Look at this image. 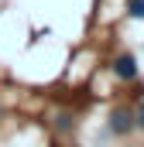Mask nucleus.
<instances>
[{"instance_id": "nucleus-1", "label": "nucleus", "mask_w": 144, "mask_h": 147, "mask_svg": "<svg viewBox=\"0 0 144 147\" xmlns=\"http://www.w3.org/2000/svg\"><path fill=\"white\" fill-rule=\"evenodd\" d=\"M107 130L113 137H130L137 127H134V110L130 106H113L107 116Z\"/></svg>"}, {"instance_id": "nucleus-2", "label": "nucleus", "mask_w": 144, "mask_h": 147, "mask_svg": "<svg viewBox=\"0 0 144 147\" xmlns=\"http://www.w3.org/2000/svg\"><path fill=\"white\" fill-rule=\"evenodd\" d=\"M110 69H113V75H117V79H124V82H134V79H137V58H134L130 51H120V55H113Z\"/></svg>"}, {"instance_id": "nucleus-3", "label": "nucleus", "mask_w": 144, "mask_h": 147, "mask_svg": "<svg viewBox=\"0 0 144 147\" xmlns=\"http://www.w3.org/2000/svg\"><path fill=\"white\" fill-rule=\"evenodd\" d=\"M127 14H130L134 21H144V0H130V3H127Z\"/></svg>"}, {"instance_id": "nucleus-4", "label": "nucleus", "mask_w": 144, "mask_h": 147, "mask_svg": "<svg viewBox=\"0 0 144 147\" xmlns=\"http://www.w3.org/2000/svg\"><path fill=\"white\" fill-rule=\"evenodd\" d=\"M134 127H141V130H144V99L137 103V110H134Z\"/></svg>"}, {"instance_id": "nucleus-5", "label": "nucleus", "mask_w": 144, "mask_h": 147, "mask_svg": "<svg viewBox=\"0 0 144 147\" xmlns=\"http://www.w3.org/2000/svg\"><path fill=\"white\" fill-rule=\"evenodd\" d=\"M55 127H58V130H69V127H72V116H69V113H62V116L55 120Z\"/></svg>"}]
</instances>
